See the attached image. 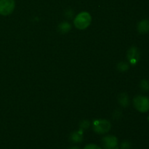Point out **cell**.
<instances>
[{
	"label": "cell",
	"instance_id": "13",
	"mask_svg": "<svg viewBox=\"0 0 149 149\" xmlns=\"http://www.w3.org/2000/svg\"><path fill=\"white\" fill-rule=\"evenodd\" d=\"M130 147H131L130 143L127 141H124V142H122V144H121V148L122 149H130Z\"/></svg>",
	"mask_w": 149,
	"mask_h": 149
},
{
	"label": "cell",
	"instance_id": "5",
	"mask_svg": "<svg viewBox=\"0 0 149 149\" xmlns=\"http://www.w3.org/2000/svg\"><path fill=\"white\" fill-rule=\"evenodd\" d=\"M102 144L105 149H117L118 141L117 138L113 135H108L102 140Z\"/></svg>",
	"mask_w": 149,
	"mask_h": 149
},
{
	"label": "cell",
	"instance_id": "15",
	"mask_svg": "<svg viewBox=\"0 0 149 149\" xmlns=\"http://www.w3.org/2000/svg\"><path fill=\"white\" fill-rule=\"evenodd\" d=\"M69 149H79V148L77 146H74V147H71V148H70Z\"/></svg>",
	"mask_w": 149,
	"mask_h": 149
},
{
	"label": "cell",
	"instance_id": "9",
	"mask_svg": "<svg viewBox=\"0 0 149 149\" xmlns=\"http://www.w3.org/2000/svg\"><path fill=\"white\" fill-rule=\"evenodd\" d=\"M71 25L69 23H66V22H64V23H62L60 24L59 31H61V33H65L71 30Z\"/></svg>",
	"mask_w": 149,
	"mask_h": 149
},
{
	"label": "cell",
	"instance_id": "14",
	"mask_svg": "<svg viewBox=\"0 0 149 149\" xmlns=\"http://www.w3.org/2000/svg\"><path fill=\"white\" fill-rule=\"evenodd\" d=\"M83 149H101L99 146L95 145V144H89V145L86 146Z\"/></svg>",
	"mask_w": 149,
	"mask_h": 149
},
{
	"label": "cell",
	"instance_id": "10",
	"mask_svg": "<svg viewBox=\"0 0 149 149\" xmlns=\"http://www.w3.org/2000/svg\"><path fill=\"white\" fill-rule=\"evenodd\" d=\"M140 87L143 92H148L149 90V81L146 79H143L140 83Z\"/></svg>",
	"mask_w": 149,
	"mask_h": 149
},
{
	"label": "cell",
	"instance_id": "2",
	"mask_svg": "<svg viewBox=\"0 0 149 149\" xmlns=\"http://www.w3.org/2000/svg\"><path fill=\"white\" fill-rule=\"evenodd\" d=\"M134 106L138 111L146 113L149 111V99L146 96L138 95L133 100Z\"/></svg>",
	"mask_w": 149,
	"mask_h": 149
},
{
	"label": "cell",
	"instance_id": "12",
	"mask_svg": "<svg viewBox=\"0 0 149 149\" xmlns=\"http://www.w3.org/2000/svg\"><path fill=\"white\" fill-rule=\"evenodd\" d=\"M129 68V65L125 62L119 63L118 65V69L121 71H125Z\"/></svg>",
	"mask_w": 149,
	"mask_h": 149
},
{
	"label": "cell",
	"instance_id": "3",
	"mask_svg": "<svg viewBox=\"0 0 149 149\" xmlns=\"http://www.w3.org/2000/svg\"><path fill=\"white\" fill-rule=\"evenodd\" d=\"M15 3L14 0H0V15L7 16L15 10Z\"/></svg>",
	"mask_w": 149,
	"mask_h": 149
},
{
	"label": "cell",
	"instance_id": "1",
	"mask_svg": "<svg viewBox=\"0 0 149 149\" xmlns=\"http://www.w3.org/2000/svg\"><path fill=\"white\" fill-rule=\"evenodd\" d=\"M92 21V17L87 12L79 13L74 19V26L77 29L83 30L88 27Z\"/></svg>",
	"mask_w": 149,
	"mask_h": 149
},
{
	"label": "cell",
	"instance_id": "6",
	"mask_svg": "<svg viewBox=\"0 0 149 149\" xmlns=\"http://www.w3.org/2000/svg\"><path fill=\"white\" fill-rule=\"evenodd\" d=\"M140 58V52L138 48L132 47L127 52V58L130 62L132 64H135L138 61Z\"/></svg>",
	"mask_w": 149,
	"mask_h": 149
},
{
	"label": "cell",
	"instance_id": "8",
	"mask_svg": "<svg viewBox=\"0 0 149 149\" xmlns=\"http://www.w3.org/2000/svg\"><path fill=\"white\" fill-rule=\"evenodd\" d=\"M119 101L120 103V104L122 106H124V107L127 106L129 105V98H128L127 95H126L125 93L121 94L120 97H119Z\"/></svg>",
	"mask_w": 149,
	"mask_h": 149
},
{
	"label": "cell",
	"instance_id": "11",
	"mask_svg": "<svg viewBox=\"0 0 149 149\" xmlns=\"http://www.w3.org/2000/svg\"><path fill=\"white\" fill-rule=\"evenodd\" d=\"M71 139L74 143L81 142L82 141V135L80 133H79V132H74V133L71 135Z\"/></svg>",
	"mask_w": 149,
	"mask_h": 149
},
{
	"label": "cell",
	"instance_id": "4",
	"mask_svg": "<svg viewBox=\"0 0 149 149\" xmlns=\"http://www.w3.org/2000/svg\"><path fill=\"white\" fill-rule=\"evenodd\" d=\"M110 129L111 124L107 120H97L93 125V130L98 134L106 133L110 130Z\"/></svg>",
	"mask_w": 149,
	"mask_h": 149
},
{
	"label": "cell",
	"instance_id": "7",
	"mask_svg": "<svg viewBox=\"0 0 149 149\" xmlns=\"http://www.w3.org/2000/svg\"><path fill=\"white\" fill-rule=\"evenodd\" d=\"M138 31L141 34H145L149 31V20L144 19L139 22L138 25Z\"/></svg>",
	"mask_w": 149,
	"mask_h": 149
}]
</instances>
